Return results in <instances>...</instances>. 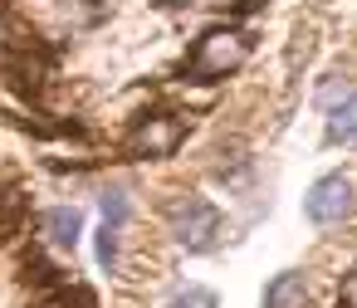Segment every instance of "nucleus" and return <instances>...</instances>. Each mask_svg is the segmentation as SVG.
<instances>
[{
    "label": "nucleus",
    "instance_id": "nucleus-1",
    "mask_svg": "<svg viewBox=\"0 0 357 308\" xmlns=\"http://www.w3.org/2000/svg\"><path fill=\"white\" fill-rule=\"evenodd\" d=\"M250 59V40L240 30H206L191 49V79H225Z\"/></svg>",
    "mask_w": 357,
    "mask_h": 308
},
{
    "label": "nucleus",
    "instance_id": "nucleus-2",
    "mask_svg": "<svg viewBox=\"0 0 357 308\" xmlns=\"http://www.w3.org/2000/svg\"><path fill=\"white\" fill-rule=\"evenodd\" d=\"M172 235H176V245H186L191 254H201V249H211L215 235H220V210H215L211 201L186 196V201L172 206Z\"/></svg>",
    "mask_w": 357,
    "mask_h": 308
},
{
    "label": "nucleus",
    "instance_id": "nucleus-3",
    "mask_svg": "<svg viewBox=\"0 0 357 308\" xmlns=\"http://www.w3.org/2000/svg\"><path fill=\"white\" fill-rule=\"evenodd\" d=\"M181 142H186V123H181L176 113H147V118L132 128L128 152H132V157H147V162H162V157H172Z\"/></svg>",
    "mask_w": 357,
    "mask_h": 308
},
{
    "label": "nucleus",
    "instance_id": "nucleus-4",
    "mask_svg": "<svg viewBox=\"0 0 357 308\" xmlns=\"http://www.w3.org/2000/svg\"><path fill=\"white\" fill-rule=\"evenodd\" d=\"M352 206H357V196H352V181H347V176H323V181H313V191H308V201H303V210H308L313 225H337V220L352 215Z\"/></svg>",
    "mask_w": 357,
    "mask_h": 308
},
{
    "label": "nucleus",
    "instance_id": "nucleus-5",
    "mask_svg": "<svg viewBox=\"0 0 357 308\" xmlns=\"http://www.w3.org/2000/svg\"><path fill=\"white\" fill-rule=\"evenodd\" d=\"M303 298H308L303 274H274L264 288V308H303Z\"/></svg>",
    "mask_w": 357,
    "mask_h": 308
},
{
    "label": "nucleus",
    "instance_id": "nucleus-6",
    "mask_svg": "<svg viewBox=\"0 0 357 308\" xmlns=\"http://www.w3.org/2000/svg\"><path fill=\"white\" fill-rule=\"evenodd\" d=\"M79 230H84V215H79L74 206H59V210L45 215V235H50L59 249H74V245H79Z\"/></svg>",
    "mask_w": 357,
    "mask_h": 308
},
{
    "label": "nucleus",
    "instance_id": "nucleus-7",
    "mask_svg": "<svg viewBox=\"0 0 357 308\" xmlns=\"http://www.w3.org/2000/svg\"><path fill=\"white\" fill-rule=\"evenodd\" d=\"M25 284H35V288H45V293H59V288H64V274L30 245V249H25Z\"/></svg>",
    "mask_w": 357,
    "mask_h": 308
},
{
    "label": "nucleus",
    "instance_id": "nucleus-8",
    "mask_svg": "<svg viewBox=\"0 0 357 308\" xmlns=\"http://www.w3.org/2000/svg\"><path fill=\"white\" fill-rule=\"evenodd\" d=\"M328 142H357V93H347L342 103H333V113H328Z\"/></svg>",
    "mask_w": 357,
    "mask_h": 308
},
{
    "label": "nucleus",
    "instance_id": "nucleus-9",
    "mask_svg": "<svg viewBox=\"0 0 357 308\" xmlns=\"http://www.w3.org/2000/svg\"><path fill=\"white\" fill-rule=\"evenodd\" d=\"M118 240H123V220H103V230H98V259H103V269L118 264Z\"/></svg>",
    "mask_w": 357,
    "mask_h": 308
},
{
    "label": "nucleus",
    "instance_id": "nucleus-10",
    "mask_svg": "<svg viewBox=\"0 0 357 308\" xmlns=\"http://www.w3.org/2000/svg\"><path fill=\"white\" fill-rule=\"evenodd\" d=\"M172 308H215V293L201 288V284H186V288L172 293Z\"/></svg>",
    "mask_w": 357,
    "mask_h": 308
},
{
    "label": "nucleus",
    "instance_id": "nucleus-11",
    "mask_svg": "<svg viewBox=\"0 0 357 308\" xmlns=\"http://www.w3.org/2000/svg\"><path fill=\"white\" fill-rule=\"evenodd\" d=\"M342 308H357V269H352L347 284H342Z\"/></svg>",
    "mask_w": 357,
    "mask_h": 308
},
{
    "label": "nucleus",
    "instance_id": "nucleus-12",
    "mask_svg": "<svg viewBox=\"0 0 357 308\" xmlns=\"http://www.w3.org/2000/svg\"><path fill=\"white\" fill-rule=\"evenodd\" d=\"M245 6H259V0H245Z\"/></svg>",
    "mask_w": 357,
    "mask_h": 308
}]
</instances>
